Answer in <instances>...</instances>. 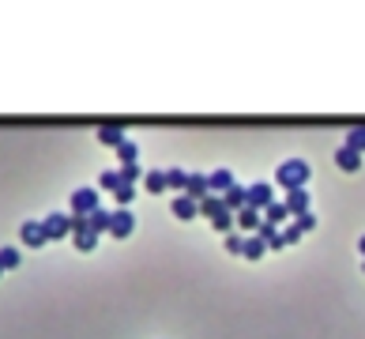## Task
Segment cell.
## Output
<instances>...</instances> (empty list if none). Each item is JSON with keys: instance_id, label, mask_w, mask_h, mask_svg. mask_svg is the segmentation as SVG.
I'll list each match as a JSON object with an SVG mask.
<instances>
[{"instance_id": "5b68a950", "label": "cell", "mask_w": 365, "mask_h": 339, "mask_svg": "<svg viewBox=\"0 0 365 339\" xmlns=\"http://www.w3.org/2000/svg\"><path fill=\"white\" fill-rule=\"evenodd\" d=\"M19 238H23V245H31V249H42V245L49 241V238H46V226H42V219H27V223L19 226Z\"/></svg>"}, {"instance_id": "5bb4252c", "label": "cell", "mask_w": 365, "mask_h": 339, "mask_svg": "<svg viewBox=\"0 0 365 339\" xmlns=\"http://www.w3.org/2000/svg\"><path fill=\"white\" fill-rule=\"evenodd\" d=\"M233 185H238V181H233L230 170H215V174H211V192H215V197H226Z\"/></svg>"}, {"instance_id": "4dcf8cb0", "label": "cell", "mask_w": 365, "mask_h": 339, "mask_svg": "<svg viewBox=\"0 0 365 339\" xmlns=\"http://www.w3.org/2000/svg\"><path fill=\"white\" fill-rule=\"evenodd\" d=\"M294 223L302 226V234H309V230H317V215H312V212H305V215H297Z\"/></svg>"}, {"instance_id": "484cf974", "label": "cell", "mask_w": 365, "mask_h": 339, "mask_svg": "<svg viewBox=\"0 0 365 339\" xmlns=\"http://www.w3.org/2000/svg\"><path fill=\"white\" fill-rule=\"evenodd\" d=\"M226 253L230 256H245V238H241V234H226Z\"/></svg>"}, {"instance_id": "e0dca14e", "label": "cell", "mask_w": 365, "mask_h": 339, "mask_svg": "<svg viewBox=\"0 0 365 339\" xmlns=\"http://www.w3.org/2000/svg\"><path fill=\"white\" fill-rule=\"evenodd\" d=\"M264 219H268V223H275V226H286V223H290V212H286V200H275V204H271L268 207V212H264Z\"/></svg>"}, {"instance_id": "52a82bcc", "label": "cell", "mask_w": 365, "mask_h": 339, "mask_svg": "<svg viewBox=\"0 0 365 339\" xmlns=\"http://www.w3.org/2000/svg\"><path fill=\"white\" fill-rule=\"evenodd\" d=\"M185 197H192L196 204H203L207 197H211V174H200V170H196V174L189 177V189H185Z\"/></svg>"}, {"instance_id": "f546056e", "label": "cell", "mask_w": 365, "mask_h": 339, "mask_svg": "<svg viewBox=\"0 0 365 339\" xmlns=\"http://www.w3.org/2000/svg\"><path fill=\"white\" fill-rule=\"evenodd\" d=\"M282 238H286V245H297V241H302V226H297V223H286V226H282Z\"/></svg>"}, {"instance_id": "d6a6232c", "label": "cell", "mask_w": 365, "mask_h": 339, "mask_svg": "<svg viewBox=\"0 0 365 339\" xmlns=\"http://www.w3.org/2000/svg\"><path fill=\"white\" fill-rule=\"evenodd\" d=\"M0 276H4V268H0Z\"/></svg>"}, {"instance_id": "8fae6325", "label": "cell", "mask_w": 365, "mask_h": 339, "mask_svg": "<svg viewBox=\"0 0 365 339\" xmlns=\"http://www.w3.org/2000/svg\"><path fill=\"white\" fill-rule=\"evenodd\" d=\"M226 207H230L233 215L245 212V207H249V185H233V189L226 192Z\"/></svg>"}, {"instance_id": "ffe728a7", "label": "cell", "mask_w": 365, "mask_h": 339, "mask_svg": "<svg viewBox=\"0 0 365 339\" xmlns=\"http://www.w3.org/2000/svg\"><path fill=\"white\" fill-rule=\"evenodd\" d=\"M189 177H192V174H185V170H177V166H174V170H166V185H169V189H177L181 197H185V189H189Z\"/></svg>"}, {"instance_id": "836d02e7", "label": "cell", "mask_w": 365, "mask_h": 339, "mask_svg": "<svg viewBox=\"0 0 365 339\" xmlns=\"http://www.w3.org/2000/svg\"><path fill=\"white\" fill-rule=\"evenodd\" d=\"M361 271H365V264H361Z\"/></svg>"}, {"instance_id": "2e32d148", "label": "cell", "mask_w": 365, "mask_h": 339, "mask_svg": "<svg viewBox=\"0 0 365 339\" xmlns=\"http://www.w3.org/2000/svg\"><path fill=\"white\" fill-rule=\"evenodd\" d=\"M143 189L151 192V197H159V192H166V170H147V177H143Z\"/></svg>"}, {"instance_id": "8992f818", "label": "cell", "mask_w": 365, "mask_h": 339, "mask_svg": "<svg viewBox=\"0 0 365 339\" xmlns=\"http://www.w3.org/2000/svg\"><path fill=\"white\" fill-rule=\"evenodd\" d=\"M132 230H136V212L117 207V212H113V223H110V234H113V238H128Z\"/></svg>"}, {"instance_id": "d4e9b609", "label": "cell", "mask_w": 365, "mask_h": 339, "mask_svg": "<svg viewBox=\"0 0 365 339\" xmlns=\"http://www.w3.org/2000/svg\"><path fill=\"white\" fill-rule=\"evenodd\" d=\"M347 147H354V151H365V125H354L347 132Z\"/></svg>"}, {"instance_id": "1f68e13d", "label": "cell", "mask_w": 365, "mask_h": 339, "mask_svg": "<svg viewBox=\"0 0 365 339\" xmlns=\"http://www.w3.org/2000/svg\"><path fill=\"white\" fill-rule=\"evenodd\" d=\"M358 245H361V253H365V234H361V241H358Z\"/></svg>"}, {"instance_id": "cb8c5ba5", "label": "cell", "mask_w": 365, "mask_h": 339, "mask_svg": "<svg viewBox=\"0 0 365 339\" xmlns=\"http://www.w3.org/2000/svg\"><path fill=\"white\" fill-rule=\"evenodd\" d=\"M211 226H215V234H233V226H238V215H233V212H226V215H218Z\"/></svg>"}, {"instance_id": "9c48e42d", "label": "cell", "mask_w": 365, "mask_h": 339, "mask_svg": "<svg viewBox=\"0 0 365 339\" xmlns=\"http://www.w3.org/2000/svg\"><path fill=\"white\" fill-rule=\"evenodd\" d=\"M335 166L347 170V174H354V170L361 166V151H354V147H347V143H343V147L335 151Z\"/></svg>"}, {"instance_id": "44dd1931", "label": "cell", "mask_w": 365, "mask_h": 339, "mask_svg": "<svg viewBox=\"0 0 365 339\" xmlns=\"http://www.w3.org/2000/svg\"><path fill=\"white\" fill-rule=\"evenodd\" d=\"M87 219H90V230H95L98 238H102V234H110V223H113V212H102V207H98V212H95V215H87Z\"/></svg>"}, {"instance_id": "3957f363", "label": "cell", "mask_w": 365, "mask_h": 339, "mask_svg": "<svg viewBox=\"0 0 365 339\" xmlns=\"http://www.w3.org/2000/svg\"><path fill=\"white\" fill-rule=\"evenodd\" d=\"M271 204H275V185H268V181H253V185H249V207L268 212Z\"/></svg>"}, {"instance_id": "4316f807", "label": "cell", "mask_w": 365, "mask_h": 339, "mask_svg": "<svg viewBox=\"0 0 365 339\" xmlns=\"http://www.w3.org/2000/svg\"><path fill=\"white\" fill-rule=\"evenodd\" d=\"M0 268H19V249H11V245H4V249H0Z\"/></svg>"}, {"instance_id": "f1b7e54d", "label": "cell", "mask_w": 365, "mask_h": 339, "mask_svg": "<svg viewBox=\"0 0 365 339\" xmlns=\"http://www.w3.org/2000/svg\"><path fill=\"white\" fill-rule=\"evenodd\" d=\"M121 177H125V185H136V181H143L147 174H143L139 162H136V166H121Z\"/></svg>"}, {"instance_id": "d6986e66", "label": "cell", "mask_w": 365, "mask_h": 339, "mask_svg": "<svg viewBox=\"0 0 365 339\" xmlns=\"http://www.w3.org/2000/svg\"><path fill=\"white\" fill-rule=\"evenodd\" d=\"M117 159H121V166H136V162H139V147H136V140H125L121 147H117Z\"/></svg>"}, {"instance_id": "7c38bea8", "label": "cell", "mask_w": 365, "mask_h": 339, "mask_svg": "<svg viewBox=\"0 0 365 339\" xmlns=\"http://www.w3.org/2000/svg\"><path fill=\"white\" fill-rule=\"evenodd\" d=\"M128 136H125V128L121 125H102L98 128V143H106V147H121Z\"/></svg>"}, {"instance_id": "7a4b0ae2", "label": "cell", "mask_w": 365, "mask_h": 339, "mask_svg": "<svg viewBox=\"0 0 365 339\" xmlns=\"http://www.w3.org/2000/svg\"><path fill=\"white\" fill-rule=\"evenodd\" d=\"M42 226H46V238H49V241H60V238H68V234H72V215L49 212V215L42 219Z\"/></svg>"}, {"instance_id": "30bf717a", "label": "cell", "mask_w": 365, "mask_h": 339, "mask_svg": "<svg viewBox=\"0 0 365 339\" xmlns=\"http://www.w3.org/2000/svg\"><path fill=\"white\" fill-rule=\"evenodd\" d=\"M286 212H290L294 219H297V215H305V212H309V189L286 192Z\"/></svg>"}, {"instance_id": "ba28073f", "label": "cell", "mask_w": 365, "mask_h": 339, "mask_svg": "<svg viewBox=\"0 0 365 339\" xmlns=\"http://www.w3.org/2000/svg\"><path fill=\"white\" fill-rule=\"evenodd\" d=\"M169 212H174L181 223H192V219L200 215V204L192 200V197H174V204H169Z\"/></svg>"}, {"instance_id": "4fadbf2b", "label": "cell", "mask_w": 365, "mask_h": 339, "mask_svg": "<svg viewBox=\"0 0 365 339\" xmlns=\"http://www.w3.org/2000/svg\"><path fill=\"white\" fill-rule=\"evenodd\" d=\"M226 212H230V207H226V197H215V192H211V197H207V200L200 204V215H207L211 223H215L218 215H226Z\"/></svg>"}, {"instance_id": "83f0119b", "label": "cell", "mask_w": 365, "mask_h": 339, "mask_svg": "<svg viewBox=\"0 0 365 339\" xmlns=\"http://www.w3.org/2000/svg\"><path fill=\"white\" fill-rule=\"evenodd\" d=\"M113 200H117V207H128V204L136 200V185H121V189L113 192Z\"/></svg>"}, {"instance_id": "277c9868", "label": "cell", "mask_w": 365, "mask_h": 339, "mask_svg": "<svg viewBox=\"0 0 365 339\" xmlns=\"http://www.w3.org/2000/svg\"><path fill=\"white\" fill-rule=\"evenodd\" d=\"M98 212V189H75L72 192V215H95Z\"/></svg>"}, {"instance_id": "603a6c76", "label": "cell", "mask_w": 365, "mask_h": 339, "mask_svg": "<svg viewBox=\"0 0 365 339\" xmlns=\"http://www.w3.org/2000/svg\"><path fill=\"white\" fill-rule=\"evenodd\" d=\"M98 185H102V189H106V192H117V189H121V185H125V177H121V170H106V174H102V177H98Z\"/></svg>"}, {"instance_id": "7402d4cb", "label": "cell", "mask_w": 365, "mask_h": 339, "mask_svg": "<svg viewBox=\"0 0 365 339\" xmlns=\"http://www.w3.org/2000/svg\"><path fill=\"white\" fill-rule=\"evenodd\" d=\"M72 238H75V249H80V253H90L98 245V234L95 230H75Z\"/></svg>"}, {"instance_id": "9a60e30c", "label": "cell", "mask_w": 365, "mask_h": 339, "mask_svg": "<svg viewBox=\"0 0 365 339\" xmlns=\"http://www.w3.org/2000/svg\"><path fill=\"white\" fill-rule=\"evenodd\" d=\"M260 223H264V212H256V207H245V212H238V226H241V230L256 234Z\"/></svg>"}, {"instance_id": "6da1fadb", "label": "cell", "mask_w": 365, "mask_h": 339, "mask_svg": "<svg viewBox=\"0 0 365 339\" xmlns=\"http://www.w3.org/2000/svg\"><path fill=\"white\" fill-rule=\"evenodd\" d=\"M309 177H312V170H309L305 159H286V162H279V170H275V185L286 189V192L305 189V185H309Z\"/></svg>"}, {"instance_id": "ac0fdd59", "label": "cell", "mask_w": 365, "mask_h": 339, "mask_svg": "<svg viewBox=\"0 0 365 339\" xmlns=\"http://www.w3.org/2000/svg\"><path fill=\"white\" fill-rule=\"evenodd\" d=\"M268 253V241L260 238V234H249V238H245V260H260Z\"/></svg>"}]
</instances>
